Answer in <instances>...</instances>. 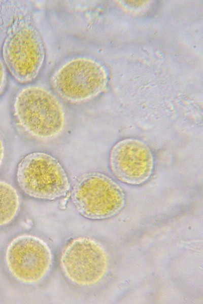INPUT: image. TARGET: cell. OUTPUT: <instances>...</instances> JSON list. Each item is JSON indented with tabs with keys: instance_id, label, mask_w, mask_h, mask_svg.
Returning <instances> with one entry per match:
<instances>
[{
	"instance_id": "obj_1",
	"label": "cell",
	"mask_w": 203,
	"mask_h": 304,
	"mask_svg": "<svg viewBox=\"0 0 203 304\" xmlns=\"http://www.w3.org/2000/svg\"><path fill=\"white\" fill-rule=\"evenodd\" d=\"M14 112L19 126L39 139L54 138L64 128L65 118L62 104L53 93L38 86L26 87L18 92Z\"/></svg>"
},
{
	"instance_id": "obj_2",
	"label": "cell",
	"mask_w": 203,
	"mask_h": 304,
	"mask_svg": "<svg viewBox=\"0 0 203 304\" xmlns=\"http://www.w3.org/2000/svg\"><path fill=\"white\" fill-rule=\"evenodd\" d=\"M2 54L13 77L28 83L39 75L45 58V48L37 28L27 20L17 21L5 39Z\"/></svg>"
},
{
	"instance_id": "obj_3",
	"label": "cell",
	"mask_w": 203,
	"mask_h": 304,
	"mask_svg": "<svg viewBox=\"0 0 203 304\" xmlns=\"http://www.w3.org/2000/svg\"><path fill=\"white\" fill-rule=\"evenodd\" d=\"M71 199L77 211L92 220L114 216L125 204L121 187L112 178L99 172L81 176L73 187Z\"/></svg>"
},
{
	"instance_id": "obj_4",
	"label": "cell",
	"mask_w": 203,
	"mask_h": 304,
	"mask_svg": "<svg viewBox=\"0 0 203 304\" xmlns=\"http://www.w3.org/2000/svg\"><path fill=\"white\" fill-rule=\"evenodd\" d=\"M17 182L28 196L54 200L65 196L70 184L63 167L57 159L43 152H32L19 162Z\"/></svg>"
},
{
	"instance_id": "obj_5",
	"label": "cell",
	"mask_w": 203,
	"mask_h": 304,
	"mask_svg": "<svg viewBox=\"0 0 203 304\" xmlns=\"http://www.w3.org/2000/svg\"><path fill=\"white\" fill-rule=\"evenodd\" d=\"M106 83L103 67L96 61L85 57L67 61L51 77V84L56 92L73 103L95 97L103 91Z\"/></svg>"
},
{
	"instance_id": "obj_6",
	"label": "cell",
	"mask_w": 203,
	"mask_h": 304,
	"mask_svg": "<svg viewBox=\"0 0 203 304\" xmlns=\"http://www.w3.org/2000/svg\"><path fill=\"white\" fill-rule=\"evenodd\" d=\"M60 264L64 275L71 281L88 286L97 283L105 276L108 257L98 242L80 237L71 240L64 246Z\"/></svg>"
},
{
	"instance_id": "obj_7",
	"label": "cell",
	"mask_w": 203,
	"mask_h": 304,
	"mask_svg": "<svg viewBox=\"0 0 203 304\" xmlns=\"http://www.w3.org/2000/svg\"><path fill=\"white\" fill-rule=\"evenodd\" d=\"M6 260L14 278L24 283L33 284L47 274L52 264V255L43 240L23 235L14 238L9 244Z\"/></svg>"
},
{
	"instance_id": "obj_8",
	"label": "cell",
	"mask_w": 203,
	"mask_h": 304,
	"mask_svg": "<svg viewBox=\"0 0 203 304\" xmlns=\"http://www.w3.org/2000/svg\"><path fill=\"white\" fill-rule=\"evenodd\" d=\"M109 164L112 173L120 181L138 185L151 177L154 158L151 149L145 142L137 138H127L113 146Z\"/></svg>"
},
{
	"instance_id": "obj_9",
	"label": "cell",
	"mask_w": 203,
	"mask_h": 304,
	"mask_svg": "<svg viewBox=\"0 0 203 304\" xmlns=\"http://www.w3.org/2000/svg\"><path fill=\"white\" fill-rule=\"evenodd\" d=\"M19 206V196L16 189L0 180V226L8 224L14 218Z\"/></svg>"
},
{
	"instance_id": "obj_10",
	"label": "cell",
	"mask_w": 203,
	"mask_h": 304,
	"mask_svg": "<svg viewBox=\"0 0 203 304\" xmlns=\"http://www.w3.org/2000/svg\"><path fill=\"white\" fill-rule=\"evenodd\" d=\"M6 81V71L5 65L0 59V93L5 86Z\"/></svg>"
},
{
	"instance_id": "obj_11",
	"label": "cell",
	"mask_w": 203,
	"mask_h": 304,
	"mask_svg": "<svg viewBox=\"0 0 203 304\" xmlns=\"http://www.w3.org/2000/svg\"><path fill=\"white\" fill-rule=\"evenodd\" d=\"M4 158V146L3 142L0 138V166L2 165Z\"/></svg>"
}]
</instances>
